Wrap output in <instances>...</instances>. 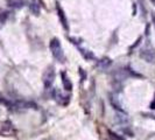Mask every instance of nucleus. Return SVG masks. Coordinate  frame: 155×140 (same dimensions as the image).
<instances>
[{
	"mask_svg": "<svg viewBox=\"0 0 155 140\" xmlns=\"http://www.w3.org/2000/svg\"><path fill=\"white\" fill-rule=\"evenodd\" d=\"M49 48H50V52H51L53 57H54L56 61H58V62H64V61H65L64 53H63L62 46H61V43H60V40L56 39V38L50 40Z\"/></svg>",
	"mask_w": 155,
	"mask_h": 140,
	"instance_id": "1",
	"label": "nucleus"
},
{
	"mask_svg": "<svg viewBox=\"0 0 155 140\" xmlns=\"http://www.w3.org/2000/svg\"><path fill=\"white\" fill-rule=\"evenodd\" d=\"M141 77V75H139L138 72H134L130 67H125L121 69L117 70L114 74V79L117 81H124L128 77Z\"/></svg>",
	"mask_w": 155,
	"mask_h": 140,
	"instance_id": "2",
	"label": "nucleus"
},
{
	"mask_svg": "<svg viewBox=\"0 0 155 140\" xmlns=\"http://www.w3.org/2000/svg\"><path fill=\"white\" fill-rule=\"evenodd\" d=\"M140 57L148 63L155 62V49L150 43H147V46L140 50Z\"/></svg>",
	"mask_w": 155,
	"mask_h": 140,
	"instance_id": "3",
	"label": "nucleus"
},
{
	"mask_svg": "<svg viewBox=\"0 0 155 140\" xmlns=\"http://www.w3.org/2000/svg\"><path fill=\"white\" fill-rule=\"evenodd\" d=\"M54 79H55V68L53 65H49V67L45 70L43 76H42L43 84H45V86H46L47 89H49V88L51 86Z\"/></svg>",
	"mask_w": 155,
	"mask_h": 140,
	"instance_id": "4",
	"label": "nucleus"
},
{
	"mask_svg": "<svg viewBox=\"0 0 155 140\" xmlns=\"http://www.w3.org/2000/svg\"><path fill=\"white\" fill-rule=\"evenodd\" d=\"M56 11H57V14H58V18H60V21H61V23H62L63 28L68 32L69 31L68 20H67V16H65V14H64V11H63L62 7L60 6V4H58V2L56 4Z\"/></svg>",
	"mask_w": 155,
	"mask_h": 140,
	"instance_id": "5",
	"label": "nucleus"
},
{
	"mask_svg": "<svg viewBox=\"0 0 155 140\" xmlns=\"http://www.w3.org/2000/svg\"><path fill=\"white\" fill-rule=\"evenodd\" d=\"M61 78H62L63 88H64L67 91H70V90L72 89V83H71V81L69 79V77H68V75H67L65 71H62V72H61Z\"/></svg>",
	"mask_w": 155,
	"mask_h": 140,
	"instance_id": "6",
	"label": "nucleus"
},
{
	"mask_svg": "<svg viewBox=\"0 0 155 140\" xmlns=\"http://www.w3.org/2000/svg\"><path fill=\"white\" fill-rule=\"evenodd\" d=\"M25 4H26V0H7V5L14 9L22 8L25 6Z\"/></svg>",
	"mask_w": 155,
	"mask_h": 140,
	"instance_id": "7",
	"label": "nucleus"
},
{
	"mask_svg": "<svg viewBox=\"0 0 155 140\" xmlns=\"http://www.w3.org/2000/svg\"><path fill=\"white\" fill-rule=\"evenodd\" d=\"M29 9H31V13L35 14V15H39L40 14V5L38 4L36 0H31V2H29Z\"/></svg>",
	"mask_w": 155,
	"mask_h": 140,
	"instance_id": "8",
	"label": "nucleus"
},
{
	"mask_svg": "<svg viewBox=\"0 0 155 140\" xmlns=\"http://www.w3.org/2000/svg\"><path fill=\"white\" fill-rule=\"evenodd\" d=\"M78 49H79V53L82 54V56L85 58V60H93L94 58V55H93L92 52H89V50H86L84 48H81V47L78 46Z\"/></svg>",
	"mask_w": 155,
	"mask_h": 140,
	"instance_id": "9",
	"label": "nucleus"
},
{
	"mask_svg": "<svg viewBox=\"0 0 155 140\" xmlns=\"http://www.w3.org/2000/svg\"><path fill=\"white\" fill-rule=\"evenodd\" d=\"M1 132L4 133V134H12V133L14 132L13 131V125L11 124L9 122H5L4 123V126H2V131Z\"/></svg>",
	"mask_w": 155,
	"mask_h": 140,
	"instance_id": "10",
	"label": "nucleus"
},
{
	"mask_svg": "<svg viewBox=\"0 0 155 140\" xmlns=\"http://www.w3.org/2000/svg\"><path fill=\"white\" fill-rule=\"evenodd\" d=\"M112 63V61L110 60V58H103V60H101L99 62H98V67L101 68V69H106V68H109V65Z\"/></svg>",
	"mask_w": 155,
	"mask_h": 140,
	"instance_id": "11",
	"label": "nucleus"
},
{
	"mask_svg": "<svg viewBox=\"0 0 155 140\" xmlns=\"http://www.w3.org/2000/svg\"><path fill=\"white\" fill-rule=\"evenodd\" d=\"M7 18H8V13L7 12H2L1 14H0V22L1 23H4L6 20H7Z\"/></svg>",
	"mask_w": 155,
	"mask_h": 140,
	"instance_id": "12",
	"label": "nucleus"
},
{
	"mask_svg": "<svg viewBox=\"0 0 155 140\" xmlns=\"http://www.w3.org/2000/svg\"><path fill=\"white\" fill-rule=\"evenodd\" d=\"M109 133H110V137L112 138V139H114V140H124L121 137H119L118 134H116V133H113L112 131H109Z\"/></svg>",
	"mask_w": 155,
	"mask_h": 140,
	"instance_id": "13",
	"label": "nucleus"
},
{
	"mask_svg": "<svg viewBox=\"0 0 155 140\" xmlns=\"http://www.w3.org/2000/svg\"><path fill=\"white\" fill-rule=\"evenodd\" d=\"M150 108H152V109H155V98H154V101H153V103H152V105H150Z\"/></svg>",
	"mask_w": 155,
	"mask_h": 140,
	"instance_id": "14",
	"label": "nucleus"
},
{
	"mask_svg": "<svg viewBox=\"0 0 155 140\" xmlns=\"http://www.w3.org/2000/svg\"><path fill=\"white\" fill-rule=\"evenodd\" d=\"M152 19H153V22L155 25V13H152Z\"/></svg>",
	"mask_w": 155,
	"mask_h": 140,
	"instance_id": "15",
	"label": "nucleus"
},
{
	"mask_svg": "<svg viewBox=\"0 0 155 140\" xmlns=\"http://www.w3.org/2000/svg\"><path fill=\"white\" fill-rule=\"evenodd\" d=\"M150 1H152V4H153V5L155 6V0H150Z\"/></svg>",
	"mask_w": 155,
	"mask_h": 140,
	"instance_id": "16",
	"label": "nucleus"
}]
</instances>
